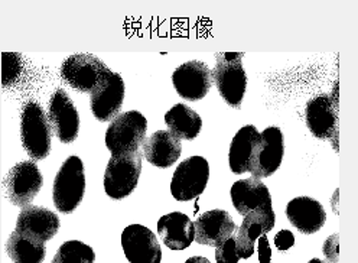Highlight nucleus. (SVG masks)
<instances>
[{
	"label": "nucleus",
	"mask_w": 358,
	"mask_h": 263,
	"mask_svg": "<svg viewBox=\"0 0 358 263\" xmlns=\"http://www.w3.org/2000/svg\"><path fill=\"white\" fill-rule=\"evenodd\" d=\"M286 217L294 227L303 234L320 232L325 222L327 213L322 204L310 197H296L286 206Z\"/></svg>",
	"instance_id": "obj_18"
},
{
	"label": "nucleus",
	"mask_w": 358,
	"mask_h": 263,
	"mask_svg": "<svg viewBox=\"0 0 358 263\" xmlns=\"http://www.w3.org/2000/svg\"><path fill=\"white\" fill-rule=\"evenodd\" d=\"M182 153V143L169 130H158L143 143L146 161L156 168H171Z\"/></svg>",
	"instance_id": "obj_20"
},
{
	"label": "nucleus",
	"mask_w": 358,
	"mask_h": 263,
	"mask_svg": "<svg viewBox=\"0 0 358 263\" xmlns=\"http://www.w3.org/2000/svg\"><path fill=\"white\" fill-rule=\"evenodd\" d=\"M43 185L41 169L34 161L16 164L3 180L6 199L16 207H27L39 194Z\"/></svg>",
	"instance_id": "obj_9"
},
{
	"label": "nucleus",
	"mask_w": 358,
	"mask_h": 263,
	"mask_svg": "<svg viewBox=\"0 0 358 263\" xmlns=\"http://www.w3.org/2000/svg\"><path fill=\"white\" fill-rule=\"evenodd\" d=\"M61 222L55 213L39 207L27 206L20 210L16 222V232L22 236L47 243L59 232Z\"/></svg>",
	"instance_id": "obj_14"
},
{
	"label": "nucleus",
	"mask_w": 358,
	"mask_h": 263,
	"mask_svg": "<svg viewBox=\"0 0 358 263\" xmlns=\"http://www.w3.org/2000/svg\"><path fill=\"white\" fill-rule=\"evenodd\" d=\"M215 260L217 263H238L240 256L236 249V236L233 234L226 242L215 248Z\"/></svg>",
	"instance_id": "obj_27"
},
{
	"label": "nucleus",
	"mask_w": 358,
	"mask_h": 263,
	"mask_svg": "<svg viewBox=\"0 0 358 263\" xmlns=\"http://www.w3.org/2000/svg\"><path fill=\"white\" fill-rule=\"evenodd\" d=\"M213 71L203 61H188L173 71L172 84L176 93L188 101L203 100L213 85Z\"/></svg>",
	"instance_id": "obj_10"
},
{
	"label": "nucleus",
	"mask_w": 358,
	"mask_h": 263,
	"mask_svg": "<svg viewBox=\"0 0 358 263\" xmlns=\"http://www.w3.org/2000/svg\"><path fill=\"white\" fill-rule=\"evenodd\" d=\"M259 130L253 125L243 126L231 141L229 152V164L231 172L241 175L249 172V162L256 139L259 138Z\"/></svg>",
	"instance_id": "obj_23"
},
{
	"label": "nucleus",
	"mask_w": 358,
	"mask_h": 263,
	"mask_svg": "<svg viewBox=\"0 0 358 263\" xmlns=\"http://www.w3.org/2000/svg\"><path fill=\"white\" fill-rule=\"evenodd\" d=\"M158 233L171 250H185L195 240V225L184 213L173 211L159 218Z\"/></svg>",
	"instance_id": "obj_19"
},
{
	"label": "nucleus",
	"mask_w": 358,
	"mask_h": 263,
	"mask_svg": "<svg viewBox=\"0 0 358 263\" xmlns=\"http://www.w3.org/2000/svg\"><path fill=\"white\" fill-rule=\"evenodd\" d=\"M8 256L13 263H42L45 260V243L13 232L6 242Z\"/></svg>",
	"instance_id": "obj_24"
},
{
	"label": "nucleus",
	"mask_w": 358,
	"mask_h": 263,
	"mask_svg": "<svg viewBox=\"0 0 358 263\" xmlns=\"http://www.w3.org/2000/svg\"><path fill=\"white\" fill-rule=\"evenodd\" d=\"M275 245L282 252L289 250L290 248L295 245V236H294V233L289 232V230H280L275 236Z\"/></svg>",
	"instance_id": "obj_29"
},
{
	"label": "nucleus",
	"mask_w": 358,
	"mask_h": 263,
	"mask_svg": "<svg viewBox=\"0 0 358 263\" xmlns=\"http://www.w3.org/2000/svg\"><path fill=\"white\" fill-rule=\"evenodd\" d=\"M22 71V59L19 54H3V85H9Z\"/></svg>",
	"instance_id": "obj_26"
},
{
	"label": "nucleus",
	"mask_w": 358,
	"mask_h": 263,
	"mask_svg": "<svg viewBox=\"0 0 358 263\" xmlns=\"http://www.w3.org/2000/svg\"><path fill=\"white\" fill-rule=\"evenodd\" d=\"M275 220L276 215L272 207H259L244 215L241 227L236 236V249L240 259L253 256L259 237L273 229Z\"/></svg>",
	"instance_id": "obj_15"
},
{
	"label": "nucleus",
	"mask_w": 358,
	"mask_h": 263,
	"mask_svg": "<svg viewBox=\"0 0 358 263\" xmlns=\"http://www.w3.org/2000/svg\"><path fill=\"white\" fill-rule=\"evenodd\" d=\"M230 195L236 210L241 215L249 214L259 207H272V197L268 188L260 180L253 177L234 183Z\"/></svg>",
	"instance_id": "obj_21"
},
{
	"label": "nucleus",
	"mask_w": 358,
	"mask_h": 263,
	"mask_svg": "<svg viewBox=\"0 0 358 263\" xmlns=\"http://www.w3.org/2000/svg\"><path fill=\"white\" fill-rule=\"evenodd\" d=\"M148 132L146 118L136 111L119 115L106 132V146L111 155H123L141 150Z\"/></svg>",
	"instance_id": "obj_6"
},
{
	"label": "nucleus",
	"mask_w": 358,
	"mask_h": 263,
	"mask_svg": "<svg viewBox=\"0 0 358 263\" xmlns=\"http://www.w3.org/2000/svg\"><path fill=\"white\" fill-rule=\"evenodd\" d=\"M285 155V139L278 126L264 129L256 139L249 162L253 178H268L280 168Z\"/></svg>",
	"instance_id": "obj_7"
},
{
	"label": "nucleus",
	"mask_w": 358,
	"mask_h": 263,
	"mask_svg": "<svg viewBox=\"0 0 358 263\" xmlns=\"http://www.w3.org/2000/svg\"><path fill=\"white\" fill-rule=\"evenodd\" d=\"M96 253L93 248L80 242L69 240L55 253L52 263H94Z\"/></svg>",
	"instance_id": "obj_25"
},
{
	"label": "nucleus",
	"mask_w": 358,
	"mask_h": 263,
	"mask_svg": "<svg viewBox=\"0 0 358 263\" xmlns=\"http://www.w3.org/2000/svg\"><path fill=\"white\" fill-rule=\"evenodd\" d=\"M85 194V169L78 157H70L61 165L54 180L52 200L62 214H71L81 204Z\"/></svg>",
	"instance_id": "obj_4"
},
{
	"label": "nucleus",
	"mask_w": 358,
	"mask_h": 263,
	"mask_svg": "<svg viewBox=\"0 0 358 263\" xmlns=\"http://www.w3.org/2000/svg\"><path fill=\"white\" fill-rule=\"evenodd\" d=\"M308 263H328V262H325V260H322V259H318V257H315V259L309 260Z\"/></svg>",
	"instance_id": "obj_32"
},
{
	"label": "nucleus",
	"mask_w": 358,
	"mask_h": 263,
	"mask_svg": "<svg viewBox=\"0 0 358 263\" xmlns=\"http://www.w3.org/2000/svg\"><path fill=\"white\" fill-rule=\"evenodd\" d=\"M113 74L107 65L92 54H76L61 65V78L74 90L90 94L96 93Z\"/></svg>",
	"instance_id": "obj_2"
},
{
	"label": "nucleus",
	"mask_w": 358,
	"mask_h": 263,
	"mask_svg": "<svg viewBox=\"0 0 358 263\" xmlns=\"http://www.w3.org/2000/svg\"><path fill=\"white\" fill-rule=\"evenodd\" d=\"M48 119L54 135L62 143H73L78 138L80 116L65 90L58 89L52 93L48 106Z\"/></svg>",
	"instance_id": "obj_12"
},
{
	"label": "nucleus",
	"mask_w": 358,
	"mask_h": 263,
	"mask_svg": "<svg viewBox=\"0 0 358 263\" xmlns=\"http://www.w3.org/2000/svg\"><path fill=\"white\" fill-rule=\"evenodd\" d=\"M185 263H211V262L204 256H192Z\"/></svg>",
	"instance_id": "obj_31"
},
{
	"label": "nucleus",
	"mask_w": 358,
	"mask_h": 263,
	"mask_svg": "<svg viewBox=\"0 0 358 263\" xmlns=\"http://www.w3.org/2000/svg\"><path fill=\"white\" fill-rule=\"evenodd\" d=\"M257 252H259V262L260 263H271L272 260V249L266 234L260 236L257 240Z\"/></svg>",
	"instance_id": "obj_30"
},
{
	"label": "nucleus",
	"mask_w": 358,
	"mask_h": 263,
	"mask_svg": "<svg viewBox=\"0 0 358 263\" xmlns=\"http://www.w3.org/2000/svg\"><path fill=\"white\" fill-rule=\"evenodd\" d=\"M126 87L123 78L113 73L100 89L90 96V108L99 122H113L122 111Z\"/></svg>",
	"instance_id": "obj_16"
},
{
	"label": "nucleus",
	"mask_w": 358,
	"mask_h": 263,
	"mask_svg": "<svg viewBox=\"0 0 358 263\" xmlns=\"http://www.w3.org/2000/svg\"><path fill=\"white\" fill-rule=\"evenodd\" d=\"M322 252L329 263H338V260H340V236L338 234L329 236L322 246Z\"/></svg>",
	"instance_id": "obj_28"
},
{
	"label": "nucleus",
	"mask_w": 358,
	"mask_h": 263,
	"mask_svg": "<svg viewBox=\"0 0 358 263\" xmlns=\"http://www.w3.org/2000/svg\"><path fill=\"white\" fill-rule=\"evenodd\" d=\"M141 150L111 155L104 172V190L111 200H123L136 190L142 172Z\"/></svg>",
	"instance_id": "obj_5"
},
{
	"label": "nucleus",
	"mask_w": 358,
	"mask_h": 263,
	"mask_svg": "<svg viewBox=\"0 0 358 263\" xmlns=\"http://www.w3.org/2000/svg\"><path fill=\"white\" fill-rule=\"evenodd\" d=\"M52 127L43 107L29 100L22 107L20 139L28 155L35 161H42L50 155L52 146Z\"/></svg>",
	"instance_id": "obj_1"
},
{
	"label": "nucleus",
	"mask_w": 358,
	"mask_h": 263,
	"mask_svg": "<svg viewBox=\"0 0 358 263\" xmlns=\"http://www.w3.org/2000/svg\"><path fill=\"white\" fill-rule=\"evenodd\" d=\"M213 81L230 107L240 108L245 89H248V76L243 67L241 52L217 54V64L213 70Z\"/></svg>",
	"instance_id": "obj_3"
},
{
	"label": "nucleus",
	"mask_w": 358,
	"mask_h": 263,
	"mask_svg": "<svg viewBox=\"0 0 358 263\" xmlns=\"http://www.w3.org/2000/svg\"><path fill=\"white\" fill-rule=\"evenodd\" d=\"M237 230L231 215L224 210H211L201 214L195 223L196 243L218 248Z\"/></svg>",
	"instance_id": "obj_17"
},
{
	"label": "nucleus",
	"mask_w": 358,
	"mask_h": 263,
	"mask_svg": "<svg viewBox=\"0 0 358 263\" xmlns=\"http://www.w3.org/2000/svg\"><path fill=\"white\" fill-rule=\"evenodd\" d=\"M165 123L168 130L179 141H194L199 135L201 129H203V119L184 103L175 104L171 108L165 115Z\"/></svg>",
	"instance_id": "obj_22"
},
{
	"label": "nucleus",
	"mask_w": 358,
	"mask_h": 263,
	"mask_svg": "<svg viewBox=\"0 0 358 263\" xmlns=\"http://www.w3.org/2000/svg\"><path fill=\"white\" fill-rule=\"evenodd\" d=\"M208 180V161L203 157H191L175 169L171 181V192L176 201H189L204 192Z\"/></svg>",
	"instance_id": "obj_8"
},
{
	"label": "nucleus",
	"mask_w": 358,
	"mask_h": 263,
	"mask_svg": "<svg viewBox=\"0 0 358 263\" xmlns=\"http://www.w3.org/2000/svg\"><path fill=\"white\" fill-rule=\"evenodd\" d=\"M305 120L310 134L320 141L338 136V104L332 96L320 94L308 101Z\"/></svg>",
	"instance_id": "obj_11"
},
{
	"label": "nucleus",
	"mask_w": 358,
	"mask_h": 263,
	"mask_svg": "<svg viewBox=\"0 0 358 263\" xmlns=\"http://www.w3.org/2000/svg\"><path fill=\"white\" fill-rule=\"evenodd\" d=\"M122 248L130 263H161L162 260L158 239L141 225H130L123 230Z\"/></svg>",
	"instance_id": "obj_13"
}]
</instances>
